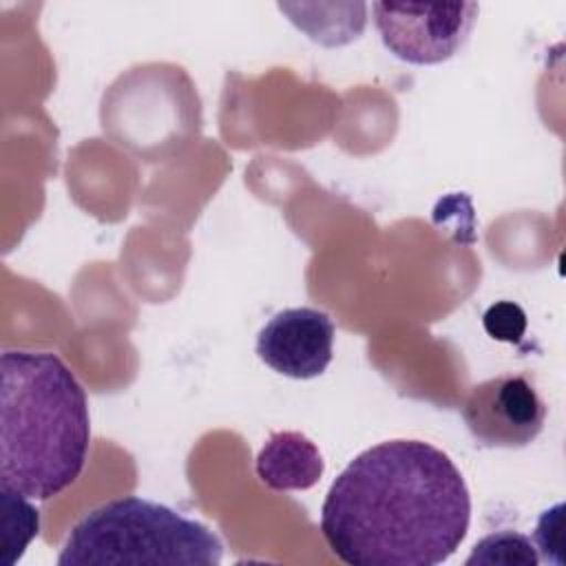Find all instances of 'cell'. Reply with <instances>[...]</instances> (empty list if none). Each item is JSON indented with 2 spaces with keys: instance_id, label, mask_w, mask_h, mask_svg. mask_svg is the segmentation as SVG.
Wrapping results in <instances>:
<instances>
[{
  "instance_id": "obj_7",
  "label": "cell",
  "mask_w": 566,
  "mask_h": 566,
  "mask_svg": "<svg viewBox=\"0 0 566 566\" xmlns=\"http://www.w3.org/2000/svg\"><path fill=\"white\" fill-rule=\"evenodd\" d=\"M336 327L316 307H285L256 334V356L276 374L310 380L321 376L334 356Z\"/></svg>"
},
{
  "instance_id": "obj_12",
  "label": "cell",
  "mask_w": 566,
  "mask_h": 566,
  "mask_svg": "<svg viewBox=\"0 0 566 566\" xmlns=\"http://www.w3.org/2000/svg\"><path fill=\"white\" fill-rule=\"evenodd\" d=\"M564 504L546 509L535 524V548L539 559L564 564Z\"/></svg>"
},
{
  "instance_id": "obj_5",
  "label": "cell",
  "mask_w": 566,
  "mask_h": 566,
  "mask_svg": "<svg viewBox=\"0 0 566 566\" xmlns=\"http://www.w3.org/2000/svg\"><path fill=\"white\" fill-rule=\"evenodd\" d=\"M374 24L389 53L398 60L429 66L453 57L475 24V2H374Z\"/></svg>"
},
{
  "instance_id": "obj_9",
  "label": "cell",
  "mask_w": 566,
  "mask_h": 566,
  "mask_svg": "<svg viewBox=\"0 0 566 566\" xmlns=\"http://www.w3.org/2000/svg\"><path fill=\"white\" fill-rule=\"evenodd\" d=\"M29 500L0 486V566H13L40 531V513Z\"/></svg>"
},
{
  "instance_id": "obj_2",
  "label": "cell",
  "mask_w": 566,
  "mask_h": 566,
  "mask_svg": "<svg viewBox=\"0 0 566 566\" xmlns=\"http://www.w3.org/2000/svg\"><path fill=\"white\" fill-rule=\"evenodd\" d=\"M91 444L86 391L53 352L0 356V486L51 500L82 473Z\"/></svg>"
},
{
  "instance_id": "obj_10",
  "label": "cell",
  "mask_w": 566,
  "mask_h": 566,
  "mask_svg": "<svg viewBox=\"0 0 566 566\" xmlns=\"http://www.w3.org/2000/svg\"><path fill=\"white\" fill-rule=\"evenodd\" d=\"M467 566H537L539 555L531 537L517 531L484 535L464 559Z\"/></svg>"
},
{
  "instance_id": "obj_4",
  "label": "cell",
  "mask_w": 566,
  "mask_h": 566,
  "mask_svg": "<svg viewBox=\"0 0 566 566\" xmlns=\"http://www.w3.org/2000/svg\"><path fill=\"white\" fill-rule=\"evenodd\" d=\"M199 97L184 69L146 64L122 75L102 99V126L122 148L148 161L179 153L201 122Z\"/></svg>"
},
{
  "instance_id": "obj_8",
  "label": "cell",
  "mask_w": 566,
  "mask_h": 566,
  "mask_svg": "<svg viewBox=\"0 0 566 566\" xmlns=\"http://www.w3.org/2000/svg\"><path fill=\"white\" fill-rule=\"evenodd\" d=\"M256 478L272 491H307L325 462L318 447L301 431H274L254 460Z\"/></svg>"
},
{
  "instance_id": "obj_1",
  "label": "cell",
  "mask_w": 566,
  "mask_h": 566,
  "mask_svg": "<svg viewBox=\"0 0 566 566\" xmlns=\"http://www.w3.org/2000/svg\"><path fill=\"white\" fill-rule=\"evenodd\" d=\"M471 522L460 469L424 440H387L358 453L332 482L321 531L352 566H438Z\"/></svg>"
},
{
  "instance_id": "obj_3",
  "label": "cell",
  "mask_w": 566,
  "mask_h": 566,
  "mask_svg": "<svg viewBox=\"0 0 566 566\" xmlns=\"http://www.w3.org/2000/svg\"><path fill=\"white\" fill-rule=\"evenodd\" d=\"M223 544L179 511L126 495L88 511L66 535L57 566H217Z\"/></svg>"
},
{
  "instance_id": "obj_6",
  "label": "cell",
  "mask_w": 566,
  "mask_h": 566,
  "mask_svg": "<svg viewBox=\"0 0 566 566\" xmlns=\"http://www.w3.org/2000/svg\"><path fill=\"white\" fill-rule=\"evenodd\" d=\"M460 413L482 447L522 449L542 433L548 407L526 374H500L473 385Z\"/></svg>"
},
{
  "instance_id": "obj_11",
  "label": "cell",
  "mask_w": 566,
  "mask_h": 566,
  "mask_svg": "<svg viewBox=\"0 0 566 566\" xmlns=\"http://www.w3.org/2000/svg\"><path fill=\"white\" fill-rule=\"evenodd\" d=\"M484 332L504 343H520L526 332V314L517 303L497 301L482 316Z\"/></svg>"
}]
</instances>
